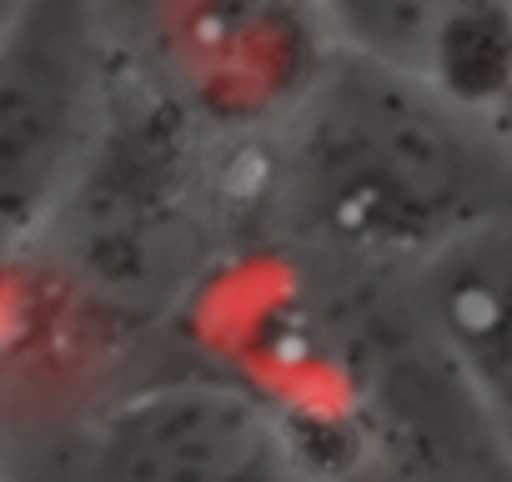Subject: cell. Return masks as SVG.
Segmentation results:
<instances>
[{
	"label": "cell",
	"mask_w": 512,
	"mask_h": 482,
	"mask_svg": "<svg viewBox=\"0 0 512 482\" xmlns=\"http://www.w3.org/2000/svg\"><path fill=\"white\" fill-rule=\"evenodd\" d=\"M502 126H507V136H512V86H507V101H502Z\"/></svg>",
	"instance_id": "8"
},
{
	"label": "cell",
	"mask_w": 512,
	"mask_h": 482,
	"mask_svg": "<svg viewBox=\"0 0 512 482\" xmlns=\"http://www.w3.org/2000/svg\"><path fill=\"white\" fill-rule=\"evenodd\" d=\"M337 46L412 66L502 116L512 86V0H322Z\"/></svg>",
	"instance_id": "7"
},
{
	"label": "cell",
	"mask_w": 512,
	"mask_h": 482,
	"mask_svg": "<svg viewBox=\"0 0 512 482\" xmlns=\"http://www.w3.org/2000/svg\"><path fill=\"white\" fill-rule=\"evenodd\" d=\"M106 0H6L0 26V216L31 236L126 106Z\"/></svg>",
	"instance_id": "5"
},
{
	"label": "cell",
	"mask_w": 512,
	"mask_h": 482,
	"mask_svg": "<svg viewBox=\"0 0 512 482\" xmlns=\"http://www.w3.org/2000/svg\"><path fill=\"white\" fill-rule=\"evenodd\" d=\"M126 86L256 146L337 51L322 0H106Z\"/></svg>",
	"instance_id": "4"
},
{
	"label": "cell",
	"mask_w": 512,
	"mask_h": 482,
	"mask_svg": "<svg viewBox=\"0 0 512 482\" xmlns=\"http://www.w3.org/2000/svg\"><path fill=\"white\" fill-rule=\"evenodd\" d=\"M256 241V146L206 136L126 91L121 116L51 216L6 241L106 312L171 332L191 297Z\"/></svg>",
	"instance_id": "2"
},
{
	"label": "cell",
	"mask_w": 512,
	"mask_h": 482,
	"mask_svg": "<svg viewBox=\"0 0 512 482\" xmlns=\"http://www.w3.org/2000/svg\"><path fill=\"white\" fill-rule=\"evenodd\" d=\"M507 211L502 116L352 46L256 141V241L332 272L412 277Z\"/></svg>",
	"instance_id": "1"
},
{
	"label": "cell",
	"mask_w": 512,
	"mask_h": 482,
	"mask_svg": "<svg viewBox=\"0 0 512 482\" xmlns=\"http://www.w3.org/2000/svg\"><path fill=\"white\" fill-rule=\"evenodd\" d=\"M407 292L512 457V211L417 267Z\"/></svg>",
	"instance_id": "6"
},
{
	"label": "cell",
	"mask_w": 512,
	"mask_h": 482,
	"mask_svg": "<svg viewBox=\"0 0 512 482\" xmlns=\"http://www.w3.org/2000/svg\"><path fill=\"white\" fill-rule=\"evenodd\" d=\"M46 482H332L297 422L236 372L186 352L41 427Z\"/></svg>",
	"instance_id": "3"
}]
</instances>
